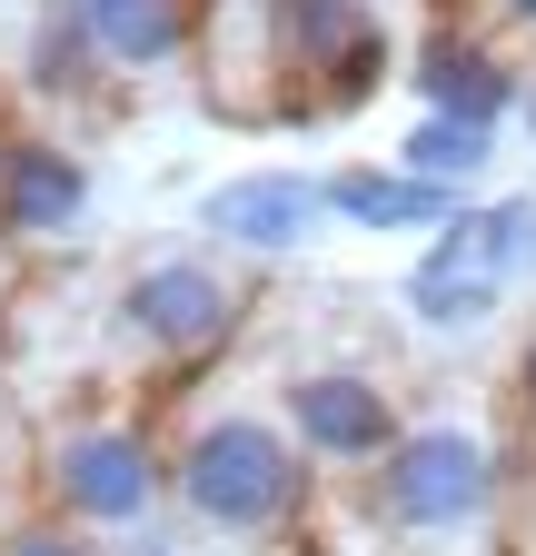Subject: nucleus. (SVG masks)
Instances as JSON below:
<instances>
[{"mask_svg": "<svg viewBox=\"0 0 536 556\" xmlns=\"http://www.w3.org/2000/svg\"><path fill=\"white\" fill-rule=\"evenodd\" d=\"M40 507L71 517L80 536H140L169 507V447L140 417H60L40 438Z\"/></svg>", "mask_w": 536, "mask_h": 556, "instance_id": "f03ea898", "label": "nucleus"}, {"mask_svg": "<svg viewBox=\"0 0 536 556\" xmlns=\"http://www.w3.org/2000/svg\"><path fill=\"white\" fill-rule=\"evenodd\" d=\"M408 90H418V110H437V119H477V129H497V119H516V70L487 50V40H467V30H437L427 50H418V70H408Z\"/></svg>", "mask_w": 536, "mask_h": 556, "instance_id": "9b49d317", "label": "nucleus"}, {"mask_svg": "<svg viewBox=\"0 0 536 556\" xmlns=\"http://www.w3.org/2000/svg\"><path fill=\"white\" fill-rule=\"evenodd\" d=\"M258 70L279 80L268 110H348L387 80V30L368 0H248Z\"/></svg>", "mask_w": 536, "mask_h": 556, "instance_id": "20e7f679", "label": "nucleus"}, {"mask_svg": "<svg viewBox=\"0 0 536 556\" xmlns=\"http://www.w3.org/2000/svg\"><path fill=\"white\" fill-rule=\"evenodd\" d=\"M516 388H526V417H536V338H526V358H516Z\"/></svg>", "mask_w": 536, "mask_h": 556, "instance_id": "dca6fc26", "label": "nucleus"}, {"mask_svg": "<svg viewBox=\"0 0 536 556\" xmlns=\"http://www.w3.org/2000/svg\"><path fill=\"white\" fill-rule=\"evenodd\" d=\"M497 507V447L457 417H427V428H397L387 457L368 467V517L387 536H467Z\"/></svg>", "mask_w": 536, "mask_h": 556, "instance_id": "39448f33", "label": "nucleus"}, {"mask_svg": "<svg viewBox=\"0 0 536 556\" xmlns=\"http://www.w3.org/2000/svg\"><path fill=\"white\" fill-rule=\"evenodd\" d=\"M328 229V189L298 169H239L199 199V239H219L229 258H289Z\"/></svg>", "mask_w": 536, "mask_h": 556, "instance_id": "6e6552de", "label": "nucleus"}, {"mask_svg": "<svg viewBox=\"0 0 536 556\" xmlns=\"http://www.w3.org/2000/svg\"><path fill=\"white\" fill-rule=\"evenodd\" d=\"M397 169H418V179H437V189H467V179H487V169H497V129L418 110V129L397 139Z\"/></svg>", "mask_w": 536, "mask_h": 556, "instance_id": "ddd939ff", "label": "nucleus"}, {"mask_svg": "<svg viewBox=\"0 0 536 556\" xmlns=\"http://www.w3.org/2000/svg\"><path fill=\"white\" fill-rule=\"evenodd\" d=\"M516 299V278H507V258H497V229H487V208H457V219L427 239V258L408 268V308L427 318V328H487L497 308Z\"/></svg>", "mask_w": 536, "mask_h": 556, "instance_id": "1a4fd4ad", "label": "nucleus"}, {"mask_svg": "<svg viewBox=\"0 0 536 556\" xmlns=\"http://www.w3.org/2000/svg\"><path fill=\"white\" fill-rule=\"evenodd\" d=\"M318 189H328V219H348V229H368V239H408V229H447V219H457V189L397 169V160H358V169L318 179Z\"/></svg>", "mask_w": 536, "mask_h": 556, "instance_id": "f8f14e48", "label": "nucleus"}, {"mask_svg": "<svg viewBox=\"0 0 536 556\" xmlns=\"http://www.w3.org/2000/svg\"><path fill=\"white\" fill-rule=\"evenodd\" d=\"M497 21L507 30H536V0H497Z\"/></svg>", "mask_w": 536, "mask_h": 556, "instance_id": "2eb2a0df", "label": "nucleus"}, {"mask_svg": "<svg viewBox=\"0 0 536 556\" xmlns=\"http://www.w3.org/2000/svg\"><path fill=\"white\" fill-rule=\"evenodd\" d=\"M0 556H110L100 536H80L71 517H50V507H30L21 527H0Z\"/></svg>", "mask_w": 536, "mask_h": 556, "instance_id": "4468645a", "label": "nucleus"}, {"mask_svg": "<svg viewBox=\"0 0 536 556\" xmlns=\"http://www.w3.org/2000/svg\"><path fill=\"white\" fill-rule=\"evenodd\" d=\"M90 229V160L50 129H0V239L71 249Z\"/></svg>", "mask_w": 536, "mask_h": 556, "instance_id": "0eeeda50", "label": "nucleus"}, {"mask_svg": "<svg viewBox=\"0 0 536 556\" xmlns=\"http://www.w3.org/2000/svg\"><path fill=\"white\" fill-rule=\"evenodd\" d=\"M279 428L298 438L308 467H378L408 417H397V388L378 368H298L279 388Z\"/></svg>", "mask_w": 536, "mask_h": 556, "instance_id": "423d86ee", "label": "nucleus"}, {"mask_svg": "<svg viewBox=\"0 0 536 556\" xmlns=\"http://www.w3.org/2000/svg\"><path fill=\"white\" fill-rule=\"evenodd\" d=\"M71 40L90 50V70L110 80H150V70H179L189 40H199V11L189 0H50Z\"/></svg>", "mask_w": 536, "mask_h": 556, "instance_id": "9d476101", "label": "nucleus"}, {"mask_svg": "<svg viewBox=\"0 0 536 556\" xmlns=\"http://www.w3.org/2000/svg\"><path fill=\"white\" fill-rule=\"evenodd\" d=\"M516 129H526V139H536V80H526V90H516Z\"/></svg>", "mask_w": 536, "mask_h": 556, "instance_id": "f3484780", "label": "nucleus"}, {"mask_svg": "<svg viewBox=\"0 0 536 556\" xmlns=\"http://www.w3.org/2000/svg\"><path fill=\"white\" fill-rule=\"evenodd\" d=\"M248 318V289L219 268V258H199V249H169V258H140L119 278V299H110V328H119V358L129 368H209L219 348L239 338Z\"/></svg>", "mask_w": 536, "mask_h": 556, "instance_id": "7ed1b4c3", "label": "nucleus"}, {"mask_svg": "<svg viewBox=\"0 0 536 556\" xmlns=\"http://www.w3.org/2000/svg\"><path fill=\"white\" fill-rule=\"evenodd\" d=\"M318 477L298 457V438L258 407H209L169 438V507L219 536V546H279L308 527Z\"/></svg>", "mask_w": 536, "mask_h": 556, "instance_id": "f257e3e1", "label": "nucleus"}]
</instances>
